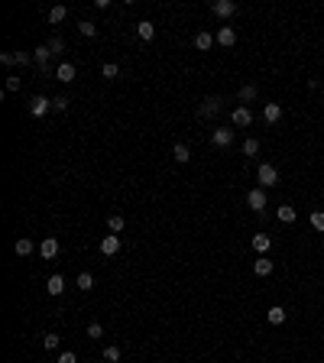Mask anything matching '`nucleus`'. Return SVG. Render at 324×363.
I'll list each match as a JSON object with an SVG mask.
<instances>
[{"label":"nucleus","mask_w":324,"mask_h":363,"mask_svg":"<svg viewBox=\"0 0 324 363\" xmlns=\"http://www.w3.org/2000/svg\"><path fill=\"white\" fill-rule=\"evenodd\" d=\"M256 182L263 185V188H269V185H279V169L269 166V162H263V166L256 169Z\"/></svg>","instance_id":"nucleus-1"},{"label":"nucleus","mask_w":324,"mask_h":363,"mask_svg":"<svg viewBox=\"0 0 324 363\" xmlns=\"http://www.w3.org/2000/svg\"><path fill=\"white\" fill-rule=\"evenodd\" d=\"M49 107H52L49 98H33L30 101V114H33V117H46V114H49Z\"/></svg>","instance_id":"nucleus-2"},{"label":"nucleus","mask_w":324,"mask_h":363,"mask_svg":"<svg viewBox=\"0 0 324 363\" xmlns=\"http://www.w3.org/2000/svg\"><path fill=\"white\" fill-rule=\"evenodd\" d=\"M211 143H214V146H230V143H233V130L217 127L214 133H211Z\"/></svg>","instance_id":"nucleus-3"},{"label":"nucleus","mask_w":324,"mask_h":363,"mask_svg":"<svg viewBox=\"0 0 324 363\" xmlns=\"http://www.w3.org/2000/svg\"><path fill=\"white\" fill-rule=\"evenodd\" d=\"M230 120H233V127H250V123H253L250 107H237V111L230 114Z\"/></svg>","instance_id":"nucleus-4"},{"label":"nucleus","mask_w":324,"mask_h":363,"mask_svg":"<svg viewBox=\"0 0 324 363\" xmlns=\"http://www.w3.org/2000/svg\"><path fill=\"white\" fill-rule=\"evenodd\" d=\"M246 204H250L253 211H263L266 208V191L263 188H253L250 195H246Z\"/></svg>","instance_id":"nucleus-5"},{"label":"nucleus","mask_w":324,"mask_h":363,"mask_svg":"<svg viewBox=\"0 0 324 363\" xmlns=\"http://www.w3.org/2000/svg\"><path fill=\"white\" fill-rule=\"evenodd\" d=\"M117 250H120V237H117V234H107L104 240H101V253H104V256H114Z\"/></svg>","instance_id":"nucleus-6"},{"label":"nucleus","mask_w":324,"mask_h":363,"mask_svg":"<svg viewBox=\"0 0 324 363\" xmlns=\"http://www.w3.org/2000/svg\"><path fill=\"white\" fill-rule=\"evenodd\" d=\"M214 39H217V43H220V46H224V49H230V46H233V43H237V33H233V30H230V26H220V30H217V36H214Z\"/></svg>","instance_id":"nucleus-7"},{"label":"nucleus","mask_w":324,"mask_h":363,"mask_svg":"<svg viewBox=\"0 0 324 363\" xmlns=\"http://www.w3.org/2000/svg\"><path fill=\"white\" fill-rule=\"evenodd\" d=\"M39 253H43V259H52L55 253H59V240H55V237H46V240L39 243Z\"/></svg>","instance_id":"nucleus-8"},{"label":"nucleus","mask_w":324,"mask_h":363,"mask_svg":"<svg viewBox=\"0 0 324 363\" xmlns=\"http://www.w3.org/2000/svg\"><path fill=\"white\" fill-rule=\"evenodd\" d=\"M263 117H266V123H279V117H282V104H266L263 107Z\"/></svg>","instance_id":"nucleus-9"},{"label":"nucleus","mask_w":324,"mask_h":363,"mask_svg":"<svg viewBox=\"0 0 324 363\" xmlns=\"http://www.w3.org/2000/svg\"><path fill=\"white\" fill-rule=\"evenodd\" d=\"M269 246H272V240L266 234H253V250H256L259 256H263V253H269Z\"/></svg>","instance_id":"nucleus-10"},{"label":"nucleus","mask_w":324,"mask_h":363,"mask_svg":"<svg viewBox=\"0 0 324 363\" xmlns=\"http://www.w3.org/2000/svg\"><path fill=\"white\" fill-rule=\"evenodd\" d=\"M55 75H59V81H65V85H68V81H75V75H78V72H75V65H72V62H62Z\"/></svg>","instance_id":"nucleus-11"},{"label":"nucleus","mask_w":324,"mask_h":363,"mask_svg":"<svg viewBox=\"0 0 324 363\" xmlns=\"http://www.w3.org/2000/svg\"><path fill=\"white\" fill-rule=\"evenodd\" d=\"M46 292H49V295H62V292H65V279H62V276H49Z\"/></svg>","instance_id":"nucleus-12"},{"label":"nucleus","mask_w":324,"mask_h":363,"mask_svg":"<svg viewBox=\"0 0 324 363\" xmlns=\"http://www.w3.org/2000/svg\"><path fill=\"white\" fill-rule=\"evenodd\" d=\"M253 272H256V276H269L272 272V259H266V256L253 259Z\"/></svg>","instance_id":"nucleus-13"},{"label":"nucleus","mask_w":324,"mask_h":363,"mask_svg":"<svg viewBox=\"0 0 324 363\" xmlns=\"http://www.w3.org/2000/svg\"><path fill=\"white\" fill-rule=\"evenodd\" d=\"M233 10H237V4H233V0H217V4H214V13H217V17H233Z\"/></svg>","instance_id":"nucleus-14"},{"label":"nucleus","mask_w":324,"mask_h":363,"mask_svg":"<svg viewBox=\"0 0 324 363\" xmlns=\"http://www.w3.org/2000/svg\"><path fill=\"white\" fill-rule=\"evenodd\" d=\"M195 46H198V49H201V52H208L211 49V46H214V36H211V33H198V36H195Z\"/></svg>","instance_id":"nucleus-15"},{"label":"nucleus","mask_w":324,"mask_h":363,"mask_svg":"<svg viewBox=\"0 0 324 363\" xmlns=\"http://www.w3.org/2000/svg\"><path fill=\"white\" fill-rule=\"evenodd\" d=\"M136 33H140V39H146V43H149V39L156 36V26L149 23V20H143V23H136Z\"/></svg>","instance_id":"nucleus-16"},{"label":"nucleus","mask_w":324,"mask_h":363,"mask_svg":"<svg viewBox=\"0 0 324 363\" xmlns=\"http://www.w3.org/2000/svg\"><path fill=\"white\" fill-rule=\"evenodd\" d=\"M266 321H269V324H282V321H285V308L272 305L269 311H266Z\"/></svg>","instance_id":"nucleus-17"},{"label":"nucleus","mask_w":324,"mask_h":363,"mask_svg":"<svg viewBox=\"0 0 324 363\" xmlns=\"http://www.w3.org/2000/svg\"><path fill=\"white\" fill-rule=\"evenodd\" d=\"M49 56H52L49 46H39V49H33V62H36V65H43V68H46V62H49Z\"/></svg>","instance_id":"nucleus-18"},{"label":"nucleus","mask_w":324,"mask_h":363,"mask_svg":"<svg viewBox=\"0 0 324 363\" xmlns=\"http://www.w3.org/2000/svg\"><path fill=\"white\" fill-rule=\"evenodd\" d=\"M13 250H17V256H30V253H33V240H30V237H20Z\"/></svg>","instance_id":"nucleus-19"},{"label":"nucleus","mask_w":324,"mask_h":363,"mask_svg":"<svg viewBox=\"0 0 324 363\" xmlns=\"http://www.w3.org/2000/svg\"><path fill=\"white\" fill-rule=\"evenodd\" d=\"M75 285H78L81 292H91V289H94V279H91V272H81V276L75 279Z\"/></svg>","instance_id":"nucleus-20"},{"label":"nucleus","mask_w":324,"mask_h":363,"mask_svg":"<svg viewBox=\"0 0 324 363\" xmlns=\"http://www.w3.org/2000/svg\"><path fill=\"white\" fill-rule=\"evenodd\" d=\"M172 156H175V162H188V159H191V153H188V146H185V143H175Z\"/></svg>","instance_id":"nucleus-21"},{"label":"nucleus","mask_w":324,"mask_h":363,"mask_svg":"<svg viewBox=\"0 0 324 363\" xmlns=\"http://www.w3.org/2000/svg\"><path fill=\"white\" fill-rule=\"evenodd\" d=\"M295 217H298V214H295V208H288V204H282V208H279V221L282 224H295Z\"/></svg>","instance_id":"nucleus-22"},{"label":"nucleus","mask_w":324,"mask_h":363,"mask_svg":"<svg viewBox=\"0 0 324 363\" xmlns=\"http://www.w3.org/2000/svg\"><path fill=\"white\" fill-rule=\"evenodd\" d=\"M65 7H52V10H49V23H62V20H65Z\"/></svg>","instance_id":"nucleus-23"},{"label":"nucleus","mask_w":324,"mask_h":363,"mask_svg":"<svg viewBox=\"0 0 324 363\" xmlns=\"http://www.w3.org/2000/svg\"><path fill=\"white\" fill-rule=\"evenodd\" d=\"M256 153H259V140H253V136H250V140L243 143V156H256Z\"/></svg>","instance_id":"nucleus-24"},{"label":"nucleus","mask_w":324,"mask_h":363,"mask_svg":"<svg viewBox=\"0 0 324 363\" xmlns=\"http://www.w3.org/2000/svg\"><path fill=\"white\" fill-rule=\"evenodd\" d=\"M78 30H81V36H88V39H91V36H98V26H94V23H88V20H85V23H78Z\"/></svg>","instance_id":"nucleus-25"},{"label":"nucleus","mask_w":324,"mask_h":363,"mask_svg":"<svg viewBox=\"0 0 324 363\" xmlns=\"http://www.w3.org/2000/svg\"><path fill=\"white\" fill-rule=\"evenodd\" d=\"M256 98V85H243L240 88V101H253Z\"/></svg>","instance_id":"nucleus-26"},{"label":"nucleus","mask_w":324,"mask_h":363,"mask_svg":"<svg viewBox=\"0 0 324 363\" xmlns=\"http://www.w3.org/2000/svg\"><path fill=\"white\" fill-rule=\"evenodd\" d=\"M217 107H220V101H217V98H211V101H204V107H201V117H208V114H214V111H217Z\"/></svg>","instance_id":"nucleus-27"},{"label":"nucleus","mask_w":324,"mask_h":363,"mask_svg":"<svg viewBox=\"0 0 324 363\" xmlns=\"http://www.w3.org/2000/svg\"><path fill=\"white\" fill-rule=\"evenodd\" d=\"M107 227H110V230H114V234H120V230H123V217H120V214H110V221H107Z\"/></svg>","instance_id":"nucleus-28"},{"label":"nucleus","mask_w":324,"mask_h":363,"mask_svg":"<svg viewBox=\"0 0 324 363\" xmlns=\"http://www.w3.org/2000/svg\"><path fill=\"white\" fill-rule=\"evenodd\" d=\"M311 227L324 234V211H314V214H311Z\"/></svg>","instance_id":"nucleus-29"},{"label":"nucleus","mask_w":324,"mask_h":363,"mask_svg":"<svg viewBox=\"0 0 324 363\" xmlns=\"http://www.w3.org/2000/svg\"><path fill=\"white\" fill-rule=\"evenodd\" d=\"M68 104H72V101H68L65 94H59V98H52V107H55V111H68Z\"/></svg>","instance_id":"nucleus-30"},{"label":"nucleus","mask_w":324,"mask_h":363,"mask_svg":"<svg viewBox=\"0 0 324 363\" xmlns=\"http://www.w3.org/2000/svg\"><path fill=\"white\" fill-rule=\"evenodd\" d=\"M104 360L107 363H117V360H120V347H107V350H104Z\"/></svg>","instance_id":"nucleus-31"},{"label":"nucleus","mask_w":324,"mask_h":363,"mask_svg":"<svg viewBox=\"0 0 324 363\" xmlns=\"http://www.w3.org/2000/svg\"><path fill=\"white\" fill-rule=\"evenodd\" d=\"M43 344H46V350H55V347H59V334H46Z\"/></svg>","instance_id":"nucleus-32"},{"label":"nucleus","mask_w":324,"mask_h":363,"mask_svg":"<svg viewBox=\"0 0 324 363\" xmlns=\"http://www.w3.org/2000/svg\"><path fill=\"white\" fill-rule=\"evenodd\" d=\"M117 72H120V68H117L114 62H107V65L101 68V75H104V78H117Z\"/></svg>","instance_id":"nucleus-33"},{"label":"nucleus","mask_w":324,"mask_h":363,"mask_svg":"<svg viewBox=\"0 0 324 363\" xmlns=\"http://www.w3.org/2000/svg\"><path fill=\"white\" fill-rule=\"evenodd\" d=\"M88 337H94V340L104 337V327H101V324H88Z\"/></svg>","instance_id":"nucleus-34"},{"label":"nucleus","mask_w":324,"mask_h":363,"mask_svg":"<svg viewBox=\"0 0 324 363\" xmlns=\"http://www.w3.org/2000/svg\"><path fill=\"white\" fill-rule=\"evenodd\" d=\"M0 62H4V65H17V52H4Z\"/></svg>","instance_id":"nucleus-35"},{"label":"nucleus","mask_w":324,"mask_h":363,"mask_svg":"<svg viewBox=\"0 0 324 363\" xmlns=\"http://www.w3.org/2000/svg\"><path fill=\"white\" fill-rule=\"evenodd\" d=\"M49 49H52V52H62V49H65V39H59V36H55L52 43H49Z\"/></svg>","instance_id":"nucleus-36"},{"label":"nucleus","mask_w":324,"mask_h":363,"mask_svg":"<svg viewBox=\"0 0 324 363\" xmlns=\"http://www.w3.org/2000/svg\"><path fill=\"white\" fill-rule=\"evenodd\" d=\"M20 85H23L20 78H7V91H20Z\"/></svg>","instance_id":"nucleus-37"},{"label":"nucleus","mask_w":324,"mask_h":363,"mask_svg":"<svg viewBox=\"0 0 324 363\" xmlns=\"http://www.w3.org/2000/svg\"><path fill=\"white\" fill-rule=\"evenodd\" d=\"M17 62H20V65H30L33 56H30V52H17Z\"/></svg>","instance_id":"nucleus-38"},{"label":"nucleus","mask_w":324,"mask_h":363,"mask_svg":"<svg viewBox=\"0 0 324 363\" xmlns=\"http://www.w3.org/2000/svg\"><path fill=\"white\" fill-rule=\"evenodd\" d=\"M59 363H78V357H75V353L68 350V353H62V357H59Z\"/></svg>","instance_id":"nucleus-39"}]
</instances>
